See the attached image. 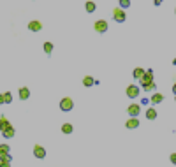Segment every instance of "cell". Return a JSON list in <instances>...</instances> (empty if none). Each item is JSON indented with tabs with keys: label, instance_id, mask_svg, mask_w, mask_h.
Segmentation results:
<instances>
[{
	"label": "cell",
	"instance_id": "1",
	"mask_svg": "<svg viewBox=\"0 0 176 167\" xmlns=\"http://www.w3.org/2000/svg\"><path fill=\"white\" fill-rule=\"evenodd\" d=\"M113 20L116 21V23H123V21L127 20V14L123 9H120V7H116V9H113Z\"/></svg>",
	"mask_w": 176,
	"mask_h": 167
},
{
	"label": "cell",
	"instance_id": "2",
	"mask_svg": "<svg viewBox=\"0 0 176 167\" xmlns=\"http://www.w3.org/2000/svg\"><path fill=\"white\" fill-rule=\"evenodd\" d=\"M139 81H141V86H143V88L148 86V84L155 83V81H153V70H146V72H144V76L141 77Z\"/></svg>",
	"mask_w": 176,
	"mask_h": 167
},
{
	"label": "cell",
	"instance_id": "3",
	"mask_svg": "<svg viewBox=\"0 0 176 167\" xmlns=\"http://www.w3.org/2000/svg\"><path fill=\"white\" fill-rule=\"evenodd\" d=\"M72 107H74V102H72V98H70V97H65V98L60 100V109H62V111L69 113Z\"/></svg>",
	"mask_w": 176,
	"mask_h": 167
},
{
	"label": "cell",
	"instance_id": "4",
	"mask_svg": "<svg viewBox=\"0 0 176 167\" xmlns=\"http://www.w3.org/2000/svg\"><path fill=\"white\" fill-rule=\"evenodd\" d=\"M139 93H141V88L137 84H129L127 86V97L129 98H136Z\"/></svg>",
	"mask_w": 176,
	"mask_h": 167
},
{
	"label": "cell",
	"instance_id": "5",
	"mask_svg": "<svg viewBox=\"0 0 176 167\" xmlns=\"http://www.w3.org/2000/svg\"><path fill=\"white\" fill-rule=\"evenodd\" d=\"M93 28H95V32H99V34H104V32H107V21L97 20L95 25H93Z\"/></svg>",
	"mask_w": 176,
	"mask_h": 167
},
{
	"label": "cell",
	"instance_id": "6",
	"mask_svg": "<svg viewBox=\"0 0 176 167\" xmlns=\"http://www.w3.org/2000/svg\"><path fill=\"white\" fill-rule=\"evenodd\" d=\"M127 113L130 114V118H137L141 113V106L139 104H130L129 107H127Z\"/></svg>",
	"mask_w": 176,
	"mask_h": 167
},
{
	"label": "cell",
	"instance_id": "7",
	"mask_svg": "<svg viewBox=\"0 0 176 167\" xmlns=\"http://www.w3.org/2000/svg\"><path fill=\"white\" fill-rule=\"evenodd\" d=\"M34 157L35 158H39V160H42V158L46 157V150H44L41 144H35L34 146Z\"/></svg>",
	"mask_w": 176,
	"mask_h": 167
},
{
	"label": "cell",
	"instance_id": "8",
	"mask_svg": "<svg viewBox=\"0 0 176 167\" xmlns=\"http://www.w3.org/2000/svg\"><path fill=\"white\" fill-rule=\"evenodd\" d=\"M41 28H42V23H41V21H37V20L28 23V30H32V32H39Z\"/></svg>",
	"mask_w": 176,
	"mask_h": 167
},
{
	"label": "cell",
	"instance_id": "9",
	"mask_svg": "<svg viewBox=\"0 0 176 167\" xmlns=\"http://www.w3.org/2000/svg\"><path fill=\"white\" fill-rule=\"evenodd\" d=\"M125 127L127 128H137V127H139V120L137 118H129L125 121Z\"/></svg>",
	"mask_w": 176,
	"mask_h": 167
},
{
	"label": "cell",
	"instance_id": "10",
	"mask_svg": "<svg viewBox=\"0 0 176 167\" xmlns=\"http://www.w3.org/2000/svg\"><path fill=\"white\" fill-rule=\"evenodd\" d=\"M11 160H13V157H11V155L2 157V158H0V167H11Z\"/></svg>",
	"mask_w": 176,
	"mask_h": 167
},
{
	"label": "cell",
	"instance_id": "11",
	"mask_svg": "<svg viewBox=\"0 0 176 167\" xmlns=\"http://www.w3.org/2000/svg\"><path fill=\"white\" fill-rule=\"evenodd\" d=\"M150 100H152V104H153V106L155 104H160L162 100H164V95H162V93H153Z\"/></svg>",
	"mask_w": 176,
	"mask_h": 167
},
{
	"label": "cell",
	"instance_id": "12",
	"mask_svg": "<svg viewBox=\"0 0 176 167\" xmlns=\"http://www.w3.org/2000/svg\"><path fill=\"white\" fill-rule=\"evenodd\" d=\"M28 97H30V90H28L27 86L20 88V98H21V100H27Z\"/></svg>",
	"mask_w": 176,
	"mask_h": 167
},
{
	"label": "cell",
	"instance_id": "13",
	"mask_svg": "<svg viewBox=\"0 0 176 167\" xmlns=\"http://www.w3.org/2000/svg\"><path fill=\"white\" fill-rule=\"evenodd\" d=\"M9 127H11V123L7 121L6 116H2V118H0V132H4V130H6V128H9Z\"/></svg>",
	"mask_w": 176,
	"mask_h": 167
},
{
	"label": "cell",
	"instance_id": "14",
	"mask_svg": "<svg viewBox=\"0 0 176 167\" xmlns=\"http://www.w3.org/2000/svg\"><path fill=\"white\" fill-rule=\"evenodd\" d=\"M2 135H4L6 139H9V137H14V127L11 125V127H9V128H6V130L2 132Z\"/></svg>",
	"mask_w": 176,
	"mask_h": 167
},
{
	"label": "cell",
	"instance_id": "15",
	"mask_svg": "<svg viewBox=\"0 0 176 167\" xmlns=\"http://www.w3.org/2000/svg\"><path fill=\"white\" fill-rule=\"evenodd\" d=\"M95 83H97V81H95L92 76H84L83 77V84H84V86H93Z\"/></svg>",
	"mask_w": 176,
	"mask_h": 167
},
{
	"label": "cell",
	"instance_id": "16",
	"mask_svg": "<svg viewBox=\"0 0 176 167\" xmlns=\"http://www.w3.org/2000/svg\"><path fill=\"white\" fill-rule=\"evenodd\" d=\"M146 118L148 120H155V118H157V111H155V107H148V109H146Z\"/></svg>",
	"mask_w": 176,
	"mask_h": 167
},
{
	"label": "cell",
	"instance_id": "17",
	"mask_svg": "<svg viewBox=\"0 0 176 167\" xmlns=\"http://www.w3.org/2000/svg\"><path fill=\"white\" fill-rule=\"evenodd\" d=\"M144 72H146V70H144V69H141V67L134 69V79H141V77L144 76Z\"/></svg>",
	"mask_w": 176,
	"mask_h": 167
},
{
	"label": "cell",
	"instance_id": "18",
	"mask_svg": "<svg viewBox=\"0 0 176 167\" xmlns=\"http://www.w3.org/2000/svg\"><path fill=\"white\" fill-rule=\"evenodd\" d=\"M9 150H11V148L7 146V144H0V158L6 157V155H9Z\"/></svg>",
	"mask_w": 176,
	"mask_h": 167
},
{
	"label": "cell",
	"instance_id": "19",
	"mask_svg": "<svg viewBox=\"0 0 176 167\" xmlns=\"http://www.w3.org/2000/svg\"><path fill=\"white\" fill-rule=\"evenodd\" d=\"M95 2H86V4H84V9H86V13H93V11H95Z\"/></svg>",
	"mask_w": 176,
	"mask_h": 167
},
{
	"label": "cell",
	"instance_id": "20",
	"mask_svg": "<svg viewBox=\"0 0 176 167\" xmlns=\"http://www.w3.org/2000/svg\"><path fill=\"white\" fill-rule=\"evenodd\" d=\"M72 130H74V128H72L70 123H63V125H62V132L63 134H72Z\"/></svg>",
	"mask_w": 176,
	"mask_h": 167
},
{
	"label": "cell",
	"instance_id": "21",
	"mask_svg": "<svg viewBox=\"0 0 176 167\" xmlns=\"http://www.w3.org/2000/svg\"><path fill=\"white\" fill-rule=\"evenodd\" d=\"M11 102H13V95L9 91H6L4 93V104H11Z\"/></svg>",
	"mask_w": 176,
	"mask_h": 167
},
{
	"label": "cell",
	"instance_id": "22",
	"mask_svg": "<svg viewBox=\"0 0 176 167\" xmlns=\"http://www.w3.org/2000/svg\"><path fill=\"white\" fill-rule=\"evenodd\" d=\"M44 51L49 55V53L53 51V44H51V42H44Z\"/></svg>",
	"mask_w": 176,
	"mask_h": 167
},
{
	"label": "cell",
	"instance_id": "23",
	"mask_svg": "<svg viewBox=\"0 0 176 167\" xmlns=\"http://www.w3.org/2000/svg\"><path fill=\"white\" fill-rule=\"evenodd\" d=\"M129 6H130V2H129V0H120V9H123V11H125Z\"/></svg>",
	"mask_w": 176,
	"mask_h": 167
},
{
	"label": "cell",
	"instance_id": "24",
	"mask_svg": "<svg viewBox=\"0 0 176 167\" xmlns=\"http://www.w3.org/2000/svg\"><path fill=\"white\" fill-rule=\"evenodd\" d=\"M143 90H144V91H155V83H152V84H148V86H144Z\"/></svg>",
	"mask_w": 176,
	"mask_h": 167
},
{
	"label": "cell",
	"instance_id": "25",
	"mask_svg": "<svg viewBox=\"0 0 176 167\" xmlns=\"http://www.w3.org/2000/svg\"><path fill=\"white\" fill-rule=\"evenodd\" d=\"M169 160H171V164H174V165H176V153L169 155Z\"/></svg>",
	"mask_w": 176,
	"mask_h": 167
},
{
	"label": "cell",
	"instance_id": "26",
	"mask_svg": "<svg viewBox=\"0 0 176 167\" xmlns=\"http://www.w3.org/2000/svg\"><path fill=\"white\" fill-rule=\"evenodd\" d=\"M0 104H4V93H0Z\"/></svg>",
	"mask_w": 176,
	"mask_h": 167
},
{
	"label": "cell",
	"instance_id": "27",
	"mask_svg": "<svg viewBox=\"0 0 176 167\" xmlns=\"http://www.w3.org/2000/svg\"><path fill=\"white\" fill-rule=\"evenodd\" d=\"M173 93H174V95H176V83L173 84Z\"/></svg>",
	"mask_w": 176,
	"mask_h": 167
}]
</instances>
